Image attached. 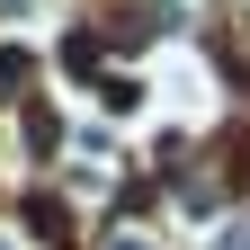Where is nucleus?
I'll return each instance as SVG.
<instances>
[{
  "label": "nucleus",
  "instance_id": "nucleus-2",
  "mask_svg": "<svg viewBox=\"0 0 250 250\" xmlns=\"http://www.w3.org/2000/svg\"><path fill=\"white\" fill-rule=\"evenodd\" d=\"M107 250H152V241L143 232H107Z\"/></svg>",
  "mask_w": 250,
  "mask_h": 250
},
{
  "label": "nucleus",
  "instance_id": "nucleus-3",
  "mask_svg": "<svg viewBox=\"0 0 250 250\" xmlns=\"http://www.w3.org/2000/svg\"><path fill=\"white\" fill-rule=\"evenodd\" d=\"M0 250H27V241H9V232H0Z\"/></svg>",
  "mask_w": 250,
  "mask_h": 250
},
{
  "label": "nucleus",
  "instance_id": "nucleus-1",
  "mask_svg": "<svg viewBox=\"0 0 250 250\" xmlns=\"http://www.w3.org/2000/svg\"><path fill=\"white\" fill-rule=\"evenodd\" d=\"M214 250H250V224H224V232H214Z\"/></svg>",
  "mask_w": 250,
  "mask_h": 250
}]
</instances>
